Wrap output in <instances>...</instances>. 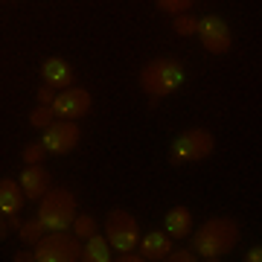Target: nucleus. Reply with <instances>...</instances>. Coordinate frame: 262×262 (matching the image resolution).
<instances>
[{
  "label": "nucleus",
  "mask_w": 262,
  "mask_h": 262,
  "mask_svg": "<svg viewBox=\"0 0 262 262\" xmlns=\"http://www.w3.org/2000/svg\"><path fill=\"white\" fill-rule=\"evenodd\" d=\"M158 3L160 12H166V15H184L189 12V6L195 3V0H155Z\"/></svg>",
  "instance_id": "6ab92c4d"
},
{
  "label": "nucleus",
  "mask_w": 262,
  "mask_h": 262,
  "mask_svg": "<svg viewBox=\"0 0 262 262\" xmlns=\"http://www.w3.org/2000/svg\"><path fill=\"white\" fill-rule=\"evenodd\" d=\"M44 155H47V149L41 146V140L24 146V163H41V160H44Z\"/></svg>",
  "instance_id": "412c9836"
},
{
  "label": "nucleus",
  "mask_w": 262,
  "mask_h": 262,
  "mask_svg": "<svg viewBox=\"0 0 262 262\" xmlns=\"http://www.w3.org/2000/svg\"><path fill=\"white\" fill-rule=\"evenodd\" d=\"M82 259L84 262H108L111 259V245H108V239L99 233L88 236L82 245Z\"/></svg>",
  "instance_id": "2eb2a0df"
},
{
  "label": "nucleus",
  "mask_w": 262,
  "mask_h": 262,
  "mask_svg": "<svg viewBox=\"0 0 262 262\" xmlns=\"http://www.w3.org/2000/svg\"><path fill=\"white\" fill-rule=\"evenodd\" d=\"M163 227H166L169 239H187L192 233V213L184 204L172 207L166 213V219H163Z\"/></svg>",
  "instance_id": "f8f14e48"
},
{
  "label": "nucleus",
  "mask_w": 262,
  "mask_h": 262,
  "mask_svg": "<svg viewBox=\"0 0 262 262\" xmlns=\"http://www.w3.org/2000/svg\"><path fill=\"white\" fill-rule=\"evenodd\" d=\"M38 222L47 230H70L76 219V195L67 187H50L38 198Z\"/></svg>",
  "instance_id": "7ed1b4c3"
},
{
  "label": "nucleus",
  "mask_w": 262,
  "mask_h": 262,
  "mask_svg": "<svg viewBox=\"0 0 262 262\" xmlns=\"http://www.w3.org/2000/svg\"><path fill=\"white\" fill-rule=\"evenodd\" d=\"M73 233L79 236V239H88V236H94L96 233V219L94 215H79L76 213V219H73Z\"/></svg>",
  "instance_id": "a211bd4d"
},
{
  "label": "nucleus",
  "mask_w": 262,
  "mask_h": 262,
  "mask_svg": "<svg viewBox=\"0 0 262 262\" xmlns=\"http://www.w3.org/2000/svg\"><path fill=\"white\" fill-rule=\"evenodd\" d=\"M91 94L84 91V88H64L61 94H56V99H53V111H56V117H61V120H79V117H84V114L91 111Z\"/></svg>",
  "instance_id": "1a4fd4ad"
},
{
  "label": "nucleus",
  "mask_w": 262,
  "mask_h": 262,
  "mask_svg": "<svg viewBox=\"0 0 262 262\" xmlns=\"http://www.w3.org/2000/svg\"><path fill=\"white\" fill-rule=\"evenodd\" d=\"M175 32L178 35H195V29H198V18H192L189 12H184V15H175Z\"/></svg>",
  "instance_id": "aec40b11"
},
{
  "label": "nucleus",
  "mask_w": 262,
  "mask_h": 262,
  "mask_svg": "<svg viewBox=\"0 0 262 262\" xmlns=\"http://www.w3.org/2000/svg\"><path fill=\"white\" fill-rule=\"evenodd\" d=\"M166 259L169 262H192V259H198V256H192L189 251H169Z\"/></svg>",
  "instance_id": "5701e85b"
},
{
  "label": "nucleus",
  "mask_w": 262,
  "mask_h": 262,
  "mask_svg": "<svg viewBox=\"0 0 262 262\" xmlns=\"http://www.w3.org/2000/svg\"><path fill=\"white\" fill-rule=\"evenodd\" d=\"M195 35L201 38V44H204L207 53H213V56H225L227 50H230V44H233L230 29H227V24L219 15H207V18L198 20Z\"/></svg>",
  "instance_id": "6e6552de"
},
{
  "label": "nucleus",
  "mask_w": 262,
  "mask_h": 262,
  "mask_svg": "<svg viewBox=\"0 0 262 262\" xmlns=\"http://www.w3.org/2000/svg\"><path fill=\"white\" fill-rule=\"evenodd\" d=\"M82 140V131L76 125V120H53L44 128V137H41V146L50 151V155H67L73 151Z\"/></svg>",
  "instance_id": "0eeeda50"
},
{
  "label": "nucleus",
  "mask_w": 262,
  "mask_h": 262,
  "mask_svg": "<svg viewBox=\"0 0 262 262\" xmlns=\"http://www.w3.org/2000/svg\"><path fill=\"white\" fill-rule=\"evenodd\" d=\"M105 239L117 253L134 251L137 242H140V230H137V222L128 210H111L108 219H105Z\"/></svg>",
  "instance_id": "423d86ee"
},
{
  "label": "nucleus",
  "mask_w": 262,
  "mask_h": 262,
  "mask_svg": "<svg viewBox=\"0 0 262 262\" xmlns=\"http://www.w3.org/2000/svg\"><path fill=\"white\" fill-rule=\"evenodd\" d=\"M32 256H35V262H76L82 259V239L76 233L53 230L35 242Z\"/></svg>",
  "instance_id": "20e7f679"
},
{
  "label": "nucleus",
  "mask_w": 262,
  "mask_h": 262,
  "mask_svg": "<svg viewBox=\"0 0 262 262\" xmlns=\"http://www.w3.org/2000/svg\"><path fill=\"white\" fill-rule=\"evenodd\" d=\"M239 242V225L233 219H210L198 227V233H192V251L204 259H222L233 251V245Z\"/></svg>",
  "instance_id": "f257e3e1"
},
{
  "label": "nucleus",
  "mask_w": 262,
  "mask_h": 262,
  "mask_svg": "<svg viewBox=\"0 0 262 262\" xmlns=\"http://www.w3.org/2000/svg\"><path fill=\"white\" fill-rule=\"evenodd\" d=\"M6 233H9V222H3V219H0V242L6 239Z\"/></svg>",
  "instance_id": "a878e982"
},
{
  "label": "nucleus",
  "mask_w": 262,
  "mask_h": 262,
  "mask_svg": "<svg viewBox=\"0 0 262 262\" xmlns=\"http://www.w3.org/2000/svg\"><path fill=\"white\" fill-rule=\"evenodd\" d=\"M53 99H56L53 88H50V84H44V88L38 91V105H53Z\"/></svg>",
  "instance_id": "4be33fe9"
},
{
  "label": "nucleus",
  "mask_w": 262,
  "mask_h": 262,
  "mask_svg": "<svg viewBox=\"0 0 262 262\" xmlns=\"http://www.w3.org/2000/svg\"><path fill=\"white\" fill-rule=\"evenodd\" d=\"M15 262H35V256H32L29 251H18L15 253Z\"/></svg>",
  "instance_id": "b1692460"
},
{
  "label": "nucleus",
  "mask_w": 262,
  "mask_h": 262,
  "mask_svg": "<svg viewBox=\"0 0 262 262\" xmlns=\"http://www.w3.org/2000/svg\"><path fill=\"white\" fill-rule=\"evenodd\" d=\"M56 120V111H53V105H38V108H32V114H29V122L35 125V128H47L50 122Z\"/></svg>",
  "instance_id": "f3484780"
},
{
  "label": "nucleus",
  "mask_w": 262,
  "mask_h": 262,
  "mask_svg": "<svg viewBox=\"0 0 262 262\" xmlns=\"http://www.w3.org/2000/svg\"><path fill=\"white\" fill-rule=\"evenodd\" d=\"M20 204H24V189H20V184L12 178H3L0 181V215H6V219L18 215Z\"/></svg>",
  "instance_id": "4468645a"
},
{
  "label": "nucleus",
  "mask_w": 262,
  "mask_h": 262,
  "mask_svg": "<svg viewBox=\"0 0 262 262\" xmlns=\"http://www.w3.org/2000/svg\"><path fill=\"white\" fill-rule=\"evenodd\" d=\"M215 149V137L207 128H189L184 134H178L172 140V149H169V158L175 166L181 163H195V160L210 158Z\"/></svg>",
  "instance_id": "39448f33"
},
{
  "label": "nucleus",
  "mask_w": 262,
  "mask_h": 262,
  "mask_svg": "<svg viewBox=\"0 0 262 262\" xmlns=\"http://www.w3.org/2000/svg\"><path fill=\"white\" fill-rule=\"evenodd\" d=\"M18 233H20V239H24V242H32V245H35L41 236L47 233V227L41 225V222H38V215H35L32 222H24V225L18 227Z\"/></svg>",
  "instance_id": "dca6fc26"
},
{
  "label": "nucleus",
  "mask_w": 262,
  "mask_h": 262,
  "mask_svg": "<svg viewBox=\"0 0 262 262\" xmlns=\"http://www.w3.org/2000/svg\"><path fill=\"white\" fill-rule=\"evenodd\" d=\"M245 259H248V262H259L262 259V251H259V248H253V251H248V256H245Z\"/></svg>",
  "instance_id": "393cba45"
},
{
  "label": "nucleus",
  "mask_w": 262,
  "mask_h": 262,
  "mask_svg": "<svg viewBox=\"0 0 262 262\" xmlns=\"http://www.w3.org/2000/svg\"><path fill=\"white\" fill-rule=\"evenodd\" d=\"M184 64L178 58H151L149 64L140 70V88L151 96V105L158 102L160 96L175 94L184 84Z\"/></svg>",
  "instance_id": "f03ea898"
},
{
  "label": "nucleus",
  "mask_w": 262,
  "mask_h": 262,
  "mask_svg": "<svg viewBox=\"0 0 262 262\" xmlns=\"http://www.w3.org/2000/svg\"><path fill=\"white\" fill-rule=\"evenodd\" d=\"M41 79H44V84H50L53 91H64V88L73 84L76 73L64 58H47V61L41 64Z\"/></svg>",
  "instance_id": "9b49d317"
},
{
  "label": "nucleus",
  "mask_w": 262,
  "mask_h": 262,
  "mask_svg": "<svg viewBox=\"0 0 262 262\" xmlns=\"http://www.w3.org/2000/svg\"><path fill=\"white\" fill-rule=\"evenodd\" d=\"M20 189H24V198H32V201H38V198L44 195L50 189V172L41 163H29L24 172H20Z\"/></svg>",
  "instance_id": "9d476101"
},
{
  "label": "nucleus",
  "mask_w": 262,
  "mask_h": 262,
  "mask_svg": "<svg viewBox=\"0 0 262 262\" xmlns=\"http://www.w3.org/2000/svg\"><path fill=\"white\" fill-rule=\"evenodd\" d=\"M169 251H172L169 233L151 230V233H146V236H143V242H140V259H149V262L166 259V256H169Z\"/></svg>",
  "instance_id": "ddd939ff"
}]
</instances>
